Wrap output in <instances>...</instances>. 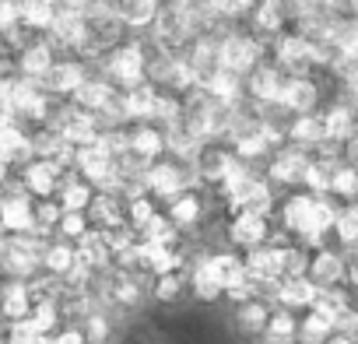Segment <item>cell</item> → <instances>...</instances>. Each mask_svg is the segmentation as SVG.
Listing matches in <instances>:
<instances>
[{"mask_svg": "<svg viewBox=\"0 0 358 344\" xmlns=\"http://www.w3.org/2000/svg\"><path fill=\"white\" fill-rule=\"evenodd\" d=\"M253 29L260 36H285V8L281 4H257L253 8Z\"/></svg>", "mask_w": 358, "mask_h": 344, "instance_id": "obj_36", "label": "cell"}, {"mask_svg": "<svg viewBox=\"0 0 358 344\" xmlns=\"http://www.w3.org/2000/svg\"><path fill=\"white\" fill-rule=\"evenodd\" d=\"M8 239H11V236H8V229H4V225H0V250H4V246H8Z\"/></svg>", "mask_w": 358, "mask_h": 344, "instance_id": "obj_50", "label": "cell"}, {"mask_svg": "<svg viewBox=\"0 0 358 344\" xmlns=\"http://www.w3.org/2000/svg\"><path fill=\"white\" fill-rule=\"evenodd\" d=\"M81 330H85V341H88V344H106L113 327H109V320H106L102 313H88L85 323H81Z\"/></svg>", "mask_w": 358, "mask_h": 344, "instance_id": "obj_43", "label": "cell"}, {"mask_svg": "<svg viewBox=\"0 0 358 344\" xmlns=\"http://www.w3.org/2000/svg\"><path fill=\"white\" fill-rule=\"evenodd\" d=\"M53 53H57V50H53L46 39H32V43H25V46L15 53L18 78H25V81H43V78L53 71V64H57Z\"/></svg>", "mask_w": 358, "mask_h": 344, "instance_id": "obj_15", "label": "cell"}, {"mask_svg": "<svg viewBox=\"0 0 358 344\" xmlns=\"http://www.w3.org/2000/svg\"><path fill=\"white\" fill-rule=\"evenodd\" d=\"M271 306H267V299L260 295V299H250V302H243V306H236V327H239V334H246V337H264V330H267V323H271Z\"/></svg>", "mask_w": 358, "mask_h": 344, "instance_id": "obj_25", "label": "cell"}, {"mask_svg": "<svg viewBox=\"0 0 358 344\" xmlns=\"http://www.w3.org/2000/svg\"><path fill=\"white\" fill-rule=\"evenodd\" d=\"M330 344H358V337H355V334H344V330H337V334L330 337Z\"/></svg>", "mask_w": 358, "mask_h": 344, "instance_id": "obj_49", "label": "cell"}, {"mask_svg": "<svg viewBox=\"0 0 358 344\" xmlns=\"http://www.w3.org/2000/svg\"><path fill=\"white\" fill-rule=\"evenodd\" d=\"M344 285H348V295L358 302V267H348V281Z\"/></svg>", "mask_w": 358, "mask_h": 344, "instance_id": "obj_46", "label": "cell"}, {"mask_svg": "<svg viewBox=\"0 0 358 344\" xmlns=\"http://www.w3.org/2000/svg\"><path fill=\"white\" fill-rule=\"evenodd\" d=\"M306 278L320 288V292H337L344 281H348V264L337 250H316L309 253V267H306Z\"/></svg>", "mask_w": 358, "mask_h": 344, "instance_id": "obj_13", "label": "cell"}, {"mask_svg": "<svg viewBox=\"0 0 358 344\" xmlns=\"http://www.w3.org/2000/svg\"><path fill=\"white\" fill-rule=\"evenodd\" d=\"M330 197L348 201V208L358 204V165H351V162H337V169H334V183H330Z\"/></svg>", "mask_w": 358, "mask_h": 344, "instance_id": "obj_35", "label": "cell"}, {"mask_svg": "<svg viewBox=\"0 0 358 344\" xmlns=\"http://www.w3.org/2000/svg\"><path fill=\"white\" fill-rule=\"evenodd\" d=\"M60 8L53 4H22V29L25 32H50Z\"/></svg>", "mask_w": 358, "mask_h": 344, "instance_id": "obj_38", "label": "cell"}, {"mask_svg": "<svg viewBox=\"0 0 358 344\" xmlns=\"http://www.w3.org/2000/svg\"><path fill=\"white\" fill-rule=\"evenodd\" d=\"M74 109L81 113H92V116H113V120H123V95L106 81V78H88L78 95H74Z\"/></svg>", "mask_w": 358, "mask_h": 344, "instance_id": "obj_9", "label": "cell"}, {"mask_svg": "<svg viewBox=\"0 0 358 344\" xmlns=\"http://www.w3.org/2000/svg\"><path fill=\"white\" fill-rule=\"evenodd\" d=\"M74 267H78V246L67 243V239H50L46 250H43V271L67 281L74 274Z\"/></svg>", "mask_w": 358, "mask_h": 344, "instance_id": "obj_24", "label": "cell"}, {"mask_svg": "<svg viewBox=\"0 0 358 344\" xmlns=\"http://www.w3.org/2000/svg\"><path fill=\"white\" fill-rule=\"evenodd\" d=\"M113 8H116L120 25H130V29H148L162 15V8L151 4V0H127V4H113Z\"/></svg>", "mask_w": 358, "mask_h": 344, "instance_id": "obj_33", "label": "cell"}, {"mask_svg": "<svg viewBox=\"0 0 358 344\" xmlns=\"http://www.w3.org/2000/svg\"><path fill=\"white\" fill-rule=\"evenodd\" d=\"M109 302L113 306H123V309H130V306H137L141 302V285H137V278L134 274H120V278H113V285H109Z\"/></svg>", "mask_w": 358, "mask_h": 344, "instance_id": "obj_39", "label": "cell"}, {"mask_svg": "<svg viewBox=\"0 0 358 344\" xmlns=\"http://www.w3.org/2000/svg\"><path fill=\"white\" fill-rule=\"evenodd\" d=\"M278 106L288 109L292 116H309V113L320 106V85H316L309 74H302V78H292V74H288Z\"/></svg>", "mask_w": 358, "mask_h": 344, "instance_id": "obj_16", "label": "cell"}, {"mask_svg": "<svg viewBox=\"0 0 358 344\" xmlns=\"http://www.w3.org/2000/svg\"><path fill=\"white\" fill-rule=\"evenodd\" d=\"M190 292H194L197 299H204V302L222 299V288H218V281H215V274H211V267H208V257H201V260L194 264V271H190Z\"/></svg>", "mask_w": 358, "mask_h": 344, "instance_id": "obj_37", "label": "cell"}, {"mask_svg": "<svg viewBox=\"0 0 358 344\" xmlns=\"http://www.w3.org/2000/svg\"><path fill=\"white\" fill-rule=\"evenodd\" d=\"M334 239H337L341 246H348V250H355V246H358V204H351V208L337 211Z\"/></svg>", "mask_w": 358, "mask_h": 344, "instance_id": "obj_41", "label": "cell"}, {"mask_svg": "<svg viewBox=\"0 0 358 344\" xmlns=\"http://www.w3.org/2000/svg\"><path fill=\"white\" fill-rule=\"evenodd\" d=\"M0 344H8V341H0Z\"/></svg>", "mask_w": 358, "mask_h": 344, "instance_id": "obj_53", "label": "cell"}, {"mask_svg": "<svg viewBox=\"0 0 358 344\" xmlns=\"http://www.w3.org/2000/svg\"><path fill=\"white\" fill-rule=\"evenodd\" d=\"M355 99H358V78H355Z\"/></svg>", "mask_w": 358, "mask_h": 344, "instance_id": "obj_52", "label": "cell"}, {"mask_svg": "<svg viewBox=\"0 0 358 344\" xmlns=\"http://www.w3.org/2000/svg\"><path fill=\"white\" fill-rule=\"evenodd\" d=\"M316 201H320V197H313V194H292V197H285L281 215H278L281 229H285L288 236H299V239H302V236L309 232V225H313Z\"/></svg>", "mask_w": 358, "mask_h": 344, "instance_id": "obj_18", "label": "cell"}, {"mask_svg": "<svg viewBox=\"0 0 358 344\" xmlns=\"http://www.w3.org/2000/svg\"><path fill=\"white\" fill-rule=\"evenodd\" d=\"M208 267H211V274H215L222 295H229L232 288H239V285L250 281V278H246V260L236 257V253H211V257H208Z\"/></svg>", "mask_w": 358, "mask_h": 344, "instance_id": "obj_23", "label": "cell"}, {"mask_svg": "<svg viewBox=\"0 0 358 344\" xmlns=\"http://www.w3.org/2000/svg\"><path fill=\"white\" fill-rule=\"evenodd\" d=\"M320 120H323V141H330V144H348V141L355 137V130H358V116H355V109L344 106V102L323 109Z\"/></svg>", "mask_w": 358, "mask_h": 344, "instance_id": "obj_21", "label": "cell"}, {"mask_svg": "<svg viewBox=\"0 0 358 344\" xmlns=\"http://www.w3.org/2000/svg\"><path fill=\"white\" fill-rule=\"evenodd\" d=\"M148 67H151V57H148V46L141 43H120L109 50L102 71H106V81L120 92H134L141 85H148Z\"/></svg>", "mask_w": 358, "mask_h": 344, "instance_id": "obj_1", "label": "cell"}, {"mask_svg": "<svg viewBox=\"0 0 358 344\" xmlns=\"http://www.w3.org/2000/svg\"><path fill=\"white\" fill-rule=\"evenodd\" d=\"M229 243L239 250H260L267 243H274V229L267 215H236L229 218Z\"/></svg>", "mask_w": 358, "mask_h": 344, "instance_id": "obj_12", "label": "cell"}, {"mask_svg": "<svg viewBox=\"0 0 358 344\" xmlns=\"http://www.w3.org/2000/svg\"><path fill=\"white\" fill-rule=\"evenodd\" d=\"M260 341L264 344H299V316L288 309H274Z\"/></svg>", "mask_w": 358, "mask_h": 344, "instance_id": "obj_32", "label": "cell"}, {"mask_svg": "<svg viewBox=\"0 0 358 344\" xmlns=\"http://www.w3.org/2000/svg\"><path fill=\"white\" fill-rule=\"evenodd\" d=\"M57 204H60V211H85L88 215V208L95 204V187H88L78 176H67L60 194H57Z\"/></svg>", "mask_w": 358, "mask_h": 344, "instance_id": "obj_28", "label": "cell"}, {"mask_svg": "<svg viewBox=\"0 0 358 344\" xmlns=\"http://www.w3.org/2000/svg\"><path fill=\"white\" fill-rule=\"evenodd\" d=\"M348 162H351V165H358V130H355V137L348 141Z\"/></svg>", "mask_w": 358, "mask_h": 344, "instance_id": "obj_48", "label": "cell"}, {"mask_svg": "<svg viewBox=\"0 0 358 344\" xmlns=\"http://www.w3.org/2000/svg\"><path fill=\"white\" fill-rule=\"evenodd\" d=\"M165 218L172 222L176 232L201 225V218H204V197H201V190H187V194H179L176 201H169Z\"/></svg>", "mask_w": 358, "mask_h": 344, "instance_id": "obj_22", "label": "cell"}, {"mask_svg": "<svg viewBox=\"0 0 358 344\" xmlns=\"http://www.w3.org/2000/svg\"><path fill=\"white\" fill-rule=\"evenodd\" d=\"M64 180H67V169L57 165V162H50V158H32V162L22 169V176H18L22 190H25L32 201H57Z\"/></svg>", "mask_w": 358, "mask_h": 344, "instance_id": "obj_7", "label": "cell"}, {"mask_svg": "<svg viewBox=\"0 0 358 344\" xmlns=\"http://www.w3.org/2000/svg\"><path fill=\"white\" fill-rule=\"evenodd\" d=\"M285 81H288V74L278 64H260L243 81L246 85V99L257 102V106H278L281 102V92H285Z\"/></svg>", "mask_w": 358, "mask_h": 344, "instance_id": "obj_14", "label": "cell"}, {"mask_svg": "<svg viewBox=\"0 0 358 344\" xmlns=\"http://www.w3.org/2000/svg\"><path fill=\"white\" fill-rule=\"evenodd\" d=\"M334 169H337V158H330V155H320V158H313L309 162V169H306V194H313V197H327L330 194V183H334Z\"/></svg>", "mask_w": 358, "mask_h": 344, "instance_id": "obj_30", "label": "cell"}, {"mask_svg": "<svg viewBox=\"0 0 358 344\" xmlns=\"http://www.w3.org/2000/svg\"><path fill=\"white\" fill-rule=\"evenodd\" d=\"M285 137L292 141V148H302V151H306V148H313V144H327V141H323V120H320V113L295 116Z\"/></svg>", "mask_w": 358, "mask_h": 344, "instance_id": "obj_31", "label": "cell"}, {"mask_svg": "<svg viewBox=\"0 0 358 344\" xmlns=\"http://www.w3.org/2000/svg\"><path fill=\"white\" fill-rule=\"evenodd\" d=\"M88 78H92V74H88V67H85L81 60H57L53 71H50L39 85H43L50 95H71V99H74L78 88H81Z\"/></svg>", "mask_w": 358, "mask_h": 344, "instance_id": "obj_17", "label": "cell"}, {"mask_svg": "<svg viewBox=\"0 0 358 344\" xmlns=\"http://www.w3.org/2000/svg\"><path fill=\"white\" fill-rule=\"evenodd\" d=\"M144 194L155 197V201H176L179 194L194 190V169H187L183 162L176 158H158L155 165L144 169Z\"/></svg>", "mask_w": 358, "mask_h": 344, "instance_id": "obj_2", "label": "cell"}, {"mask_svg": "<svg viewBox=\"0 0 358 344\" xmlns=\"http://www.w3.org/2000/svg\"><path fill=\"white\" fill-rule=\"evenodd\" d=\"M0 225L8 236H36V201L22 190V183L0 190Z\"/></svg>", "mask_w": 358, "mask_h": 344, "instance_id": "obj_6", "label": "cell"}, {"mask_svg": "<svg viewBox=\"0 0 358 344\" xmlns=\"http://www.w3.org/2000/svg\"><path fill=\"white\" fill-rule=\"evenodd\" d=\"M183 292H187V281L179 274H165V278L155 281V299H162V302H179Z\"/></svg>", "mask_w": 358, "mask_h": 344, "instance_id": "obj_42", "label": "cell"}, {"mask_svg": "<svg viewBox=\"0 0 358 344\" xmlns=\"http://www.w3.org/2000/svg\"><path fill=\"white\" fill-rule=\"evenodd\" d=\"M330 50H334V60L358 67V22H337L330 36Z\"/></svg>", "mask_w": 358, "mask_h": 344, "instance_id": "obj_29", "label": "cell"}, {"mask_svg": "<svg viewBox=\"0 0 358 344\" xmlns=\"http://www.w3.org/2000/svg\"><path fill=\"white\" fill-rule=\"evenodd\" d=\"M264 64V46L246 32H225L218 39V71L246 81Z\"/></svg>", "mask_w": 358, "mask_h": 344, "instance_id": "obj_3", "label": "cell"}, {"mask_svg": "<svg viewBox=\"0 0 358 344\" xmlns=\"http://www.w3.org/2000/svg\"><path fill=\"white\" fill-rule=\"evenodd\" d=\"M155 102H158L155 85H141L134 92H123V120H137V123L155 120Z\"/></svg>", "mask_w": 358, "mask_h": 344, "instance_id": "obj_27", "label": "cell"}, {"mask_svg": "<svg viewBox=\"0 0 358 344\" xmlns=\"http://www.w3.org/2000/svg\"><path fill=\"white\" fill-rule=\"evenodd\" d=\"M50 239H39V236H11L8 246L0 250V271L15 281H25L32 285L36 271L43 267V250H46Z\"/></svg>", "mask_w": 358, "mask_h": 344, "instance_id": "obj_4", "label": "cell"}, {"mask_svg": "<svg viewBox=\"0 0 358 344\" xmlns=\"http://www.w3.org/2000/svg\"><path fill=\"white\" fill-rule=\"evenodd\" d=\"M53 134H57L67 148L81 151V148L99 144V137H102V120L92 116V113H81V109L67 106V109H60V113L53 116Z\"/></svg>", "mask_w": 358, "mask_h": 344, "instance_id": "obj_5", "label": "cell"}, {"mask_svg": "<svg viewBox=\"0 0 358 344\" xmlns=\"http://www.w3.org/2000/svg\"><path fill=\"white\" fill-rule=\"evenodd\" d=\"M4 341H8V344H43L46 337H43V334H39V330H36L29 320H22V323H11V327H8Z\"/></svg>", "mask_w": 358, "mask_h": 344, "instance_id": "obj_44", "label": "cell"}, {"mask_svg": "<svg viewBox=\"0 0 358 344\" xmlns=\"http://www.w3.org/2000/svg\"><path fill=\"white\" fill-rule=\"evenodd\" d=\"M78 260L95 274V271H102V267H109V260H113V246H109V236L106 232H88L81 243H78Z\"/></svg>", "mask_w": 358, "mask_h": 344, "instance_id": "obj_26", "label": "cell"}, {"mask_svg": "<svg viewBox=\"0 0 358 344\" xmlns=\"http://www.w3.org/2000/svg\"><path fill=\"white\" fill-rule=\"evenodd\" d=\"M158 215H162V208H158L155 197H148V194L127 197V229H130V232H144Z\"/></svg>", "mask_w": 358, "mask_h": 344, "instance_id": "obj_34", "label": "cell"}, {"mask_svg": "<svg viewBox=\"0 0 358 344\" xmlns=\"http://www.w3.org/2000/svg\"><path fill=\"white\" fill-rule=\"evenodd\" d=\"M88 232H92V222H88L85 211H64V215H60V225H57V236H60V239H67V243L78 246Z\"/></svg>", "mask_w": 358, "mask_h": 344, "instance_id": "obj_40", "label": "cell"}, {"mask_svg": "<svg viewBox=\"0 0 358 344\" xmlns=\"http://www.w3.org/2000/svg\"><path fill=\"white\" fill-rule=\"evenodd\" d=\"M271 295H274V302H278L281 309L295 313V309H309V306L320 299V288H316L309 278H285V281H278V288H274Z\"/></svg>", "mask_w": 358, "mask_h": 344, "instance_id": "obj_20", "label": "cell"}, {"mask_svg": "<svg viewBox=\"0 0 358 344\" xmlns=\"http://www.w3.org/2000/svg\"><path fill=\"white\" fill-rule=\"evenodd\" d=\"M32 306H36V295H32V285L25 281H8L4 288H0V316H4V323H22L32 316Z\"/></svg>", "mask_w": 358, "mask_h": 344, "instance_id": "obj_19", "label": "cell"}, {"mask_svg": "<svg viewBox=\"0 0 358 344\" xmlns=\"http://www.w3.org/2000/svg\"><path fill=\"white\" fill-rule=\"evenodd\" d=\"M11 172H15V165L0 155V187H8V180H11Z\"/></svg>", "mask_w": 358, "mask_h": 344, "instance_id": "obj_47", "label": "cell"}, {"mask_svg": "<svg viewBox=\"0 0 358 344\" xmlns=\"http://www.w3.org/2000/svg\"><path fill=\"white\" fill-rule=\"evenodd\" d=\"M11 102H15V120H29V123H50L57 113H53V95L39 85V81H25V78H15L11 85Z\"/></svg>", "mask_w": 358, "mask_h": 344, "instance_id": "obj_8", "label": "cell"}, {"mask_svg": "<svg viewBox=\"0 0 358 344\" xmlns=\"http://www.w3.org/2000/svg\"><path fill=\"white\" fill-rule=\"evenodd\" d=\"M169 144H165V127H151V123H141L130 130V148H127V162H137V169H148L155 165L158 158H165ZM123 165V162H120Z\"/></svg>", "mask_w": 358, "mask_h": 344, "instance_id": "obj_11", "label": "cell"}, {"mask_svg": "<svg viewBox=\"0 0 358 344\" xmlns=\"http://www.w3.org/2000/svg\"><path fill=\"white\" fill-rule=\"evenodd\" d=\"M309 162H313V158H309L302 148H281V151H274V155H271V165H267L271 187H302Z\"/></svg>", "mask_w": 358, "mask_h": 344, "instance_id": "obj_10", "label": "cell"}, {"mask_svg": "<svg viewBox=\"0 0 358 344\" xmlns=\"http://www.w3.org/2000/svg\"><path fill=\"white\" fill-rule=\"evenodd\" d=\"M4 334H8V323H4V316H0V341H4Z\"/></svg>", "mask_w": 358, "mask_h": 344, "instance_id": "obj_51", "label": "cell"}, {"mask_svg": "<svg viewBox=\"0 0 358 344\" xmlns=\"http://www.w3.org/2000/svg\"><path fill=\"white\" fill-rule=\"evenodd\" d=\"M53 344H88V341H85V330H81V327H64V330L53 337Z\"/></svg>", "mask_w": 358, "mask_h": 344, "instance_id": "obj_45", "label": "cell"}]
</instances>
